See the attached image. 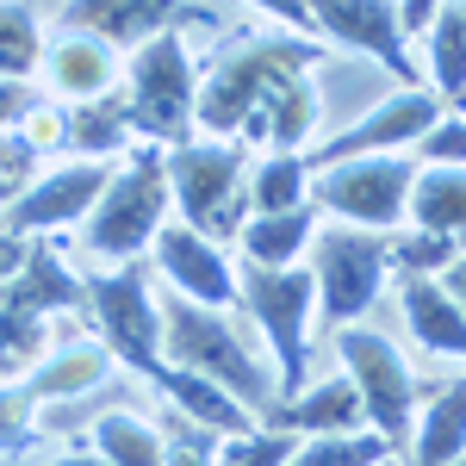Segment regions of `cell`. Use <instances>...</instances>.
<instances>
[{
  "mask_svg": "<svg viewBox=\"0 0 466 466\" xmlns=\"http://www.w3.org/2000/svg\"><path fill=\"white\" fill-rule=\"evenodd\" d=\"M323 50L311 37H237L199 87L193 125L230 144H268L274 156H299L318 131V81Z\"/></svg>",
  "mask_w": 466,
  "mask_h": 466,
  "instance_id": "obj_1",
  "label": "cell"
},
{
  "mask_svg": "<svg viewBox=\"0 0 466 466\" xmlns=\"http://www.w3.org/2000/svg\"><path fill=\"white\" fill-rule=\"evenodd\" d=\"M162 360L199 373V380H212V386H224V392L237 398L243 410H255V417H268V410L280 404V380L243 349L237 323L224 318V311H206V305L180 299V292L162 305Z\"/></svg>",
  "mask_w": 466,
  "mask_h": 466,
  "instance_id": "obj_2",
  "label": "cell"
},
{
  "mask_svg": "<svg viewBox=\"0 0 466 466\" xmlns=\"http://www.w3.org/2000/svg\"><path fill=\"white\" fill-rule=\"evenodd\" d=\"M187 19H193V13H187ZM125 100H131V131L149 137L156 149L193 144L199 75H193V56H187L180 25H162L149 44L131 50V63H125Z\"/></svg>",
  "mask_w": 466,
  "mask_h": 466,
  "instance_id": "obj_3",
  "label": "cell"
},
{
  "mask_svg": "<svg viewBox=\"0 0 466 466\" xmlns=\"http://www.w3.org/2000/svg\"><path fill=\"white\" fill-rule=\"evenodd\" d=\"M168 199L199 237H237L249 212V156L230 137H193L168 149Z\"/></svg>",
  "mask_w": 466,
  "mask_h": 466,
  "instance_id": "obj_4",
  "label": "cell"
},
{
  "mask_svg": "<svg viewBox=\"0 0 466 466\" xmlns=\"http://www.w3.org/2000/svg\"><path fill=\"white\" fill-rule=\"evenodd\" d=\"M237 305L261 323L268 349H274V380H280V404L299 398L305 373H311V311H318V280L311 268H243L237 274Z\"/></svg>",
  "mask_w": 466,
  "mask_h": 466,
  "instance_id": "obj_5",
  "label": "cell"
},
{
  "mask_svg": "<svg viewBox=\"0 0 466 466\" xmlns=\"http://www.w3.org/2000/svg\"><path fill=\"white\" fill-rule=\"evenodd\" d=\"M168 149H131V162L106 180V193L87 212V249L106 261H137L168 224Z\"/></svg>",
  "mask_w": 466,
  "mask_h": 466,
  "instance_id": "obj_6",
  "label": "cell"
},
{
  "mask_svg": "<svg viewBox=\"0 0 466 466\" xmlns=\"http://www.w3.org/2000/svg\"><path fill=\"white\" fill-rule=\"evenodd\" d=\"M81 311L100 329V349H106L118 367L131 373H156L162 367V305L149 299V268H118V274H100L81 292Z\"/></svg>",
  "mask_w": 466,
  "mask_h": 466,
  "instance_id": "obj_7",
  "label": "cell"
},
{
  "mask_svg": "<svg viewBox=\"0 0 466 466\" xmlns=\"http://www.w3.org/2000/svg\"><path fill=\"white\" fill-rule=\"evenodd\" d=\"M336 349H342V367H349V380L360 392L367 430L398 448L410 435V423H417V373H410V360L398 355L392 336H380L367 323H342Z\"/></svg>",
  "mask_w": 466,
  "mask_h": 466,
  "instance_id": "obj_8",
  "label": "cell"
},
{
  "mask_svg": "<svg viewBox=\"0 0 466 466\" xmlns=\"http://www.w3.org/2000/svg\"><path fill=\"white\" fill-rule=\"evenodd\" d=\"M392 255H386V230H355V224H336L311 237V280H318V318L329 329L355 323L386 280Z\"/></svg>",
  "mask_w": 466,
  "mask_h": 466,
  "instance_id": "obj_9",
  "label": "cell"
},
{
  "mask_svg": "<svg viewBox=\"0 0 466 466\" xmlns=\"http://www.w3.org/2000/svg\"><path fill=\"white\" fill-rule=\"evenodd\" d=\"M410 180H417V162L404 156H360V162H336L311 175V206L355 230H392L410 206Z\"/></svg>",
  "mask_w": 466,
  "mask_h": 466,
  "instance_id": "obj_10",
  "label": "cell"
},
{
  "mask_svg": "<svg viewBox=\"0 0 466 466\" xmlns=\"http://www.w3.org/2000/svg\"><path fill=\"white\" fill-rule=\"evenodd\" d=\"M435 118H441V100H435L430 87H404L392 100H380L367 118H355L342 137L318 144V156H305V162H311V175H318V168L360 162V156H404V149H417V137L430 131Z\"/></svg>",
  "mask_w": 466,
  "mask_h": 466,
  "instance_id": "obj_11",
  "label": "cell"
},
{
  "mask_svg": "<svg viewBox=\"0 0 466 466\" xmlns=\"http://www.w3.org/2000/svg\"><path fill=\"white\" fill-rule=\"evenodd\" d=\"M311 6V25H318L329 44H342V50H360V56H373V63H386V69L404 81V87H417V63H410V50H404V32H398V0H305Z\"/></svg>",
  "mask_w": 466,
  "mask_h": 466,
  "instance_id": "obj_12",
  "label": "cell"
},
{
  "mask_svg": "<svg viewBox=\"0 0 466 466\" xmlns=\"http://www.w3.org/2000/svg\"><path fill=\"white\" fill-rule=\"evenodd\" d=\"M112 168L106 162H69V168H44V175L6 206V230H19V237H44V230H63L75 218L94 212V199L106 193Z\"/></svg>",
  "mask_w": 466,
  "mask_h": 466,
  "instance_id": "obj_13",
  "label": "cell"
},
{
  "mask_svg": "<svg viewBox=\"0 0 466 466\" xmlns=\"http://www.w3.org/2000/svg\"><path fill=\"white\" fill-rule=\"evenodd\" d=\"M156 268L168 274V287L180 299H193V305H206V311H224V305H237V268L224 261L212 237H199L193 224H162L156 230Z\"/></svg>",
  "mask_w": 466,
  "mask_h": 466,
  "instance_id": "obj_14",
  "label": "cell"
},
{
  "mask_svg": "<svg viewBox=\"0 0 466 466\" xmlns=\"http://www.w3.org/2000/svg\"><path fill=\"white\" fill-rule=\"evenodd\" d=\"M180 19H187V6L168 19L156 0H63V13H56L63 32L100 37V44H112V50H137V44H149L162 25H180Z\"/></svg>",
  "mask_w": 466,
  "mask_h": 466,
  "instance_id": "obj_15",
  "label": "cell"
},
{
  "mask_svg": "<svg viewBox=\"0 0 466 466\" xmlns=\"http://www.w3.org/2000/svg\"><path fill=\"white\" fill-rule=\"evenodd\" d=\"M268 423L311 441V435H355V430H367V410H360L355 380H349V373H336V380H323V386H311V392L274 404V410H268Z\"/></svg>",
  "mask_w": 466,
  "mask_h": 466,
  "instance_id": "obj_16",
  "label": "cell"
},
{
  "mask_svg": "<svg viewBox=\"0 0 466 466\" xmlns=\"http://www.w3.org/2000/svg\"><path fill=\"white\" fill-rule=\"evenodd\" d=\"M398 311H404L410 336H417L430 355L466 360V311L448 299L441 280H430V274H404V280H398Z\"/></svg>",
  "mask_w": 466,
  "mask_h": 466,
  "instance_id": "obj_17",
  "label": "cell"
},
{
  "mask_svg": "<svg viewBox=\"0 0 466 466\" xmlns=\"http://www.w3.org/2000/svg\"><path fill=\"white\" fill-rule=\"evenodd\" d=\"M44 75H50V87H56L69 106H81V100H100V94L118 87V50L100 44V37L63 32L50 44V56H44Z\"/></svg>",
  "mask_w": 466,
  "mask_h": 466,
  "instance_id": "obj_18",
  "label": "cell"
},
{
  "mask_svg": "<svg viewBox=\"0 0 466 466\" xmlns=\"http://www.w3.org/2000/svg\"><path fill=\"white\" fill-rule=\"evenodd\" d=\"M149 386L168 398V410H180V417H193L199 430H212V435H249L255 430V417L237 404V398L224 392V386H212V380H199V373H187V367H156L149 373Z\"/></svg>",
  "mask_w": 466,
  "mask_h": 466,
  "instance_id": "obj_19",
  "label": "cell"
},
{
  "mask_svg": "<svg viewBox=\"0 0 466 466\" xmlns=\"http://www.w3.org/2000/svg\"><path fill=\"white\" fill-rule=\"evenodd\" d=\"M131 144V100L112 87L100 100L63 106V149H75V162H106Z\"/></svg>",
  "mask_w": 466,
  "mask_h": 466,
  "instance_id": "obj_20",
  "label": "cell"
},
{
  "mask_svg": "<svg viewBox=\"0 0 466 466\" xmlns=\"http://www.w3.org/2000/svg\"><path fill=\"white\" fill-rule=\"evenodd\" d=\"M466 454V373L435 386L430 410L410 423V466H454Z\"/></svg>",
  "mask_w": 466,
  "mask_h": 466,
  "instance_id": "obj_21",
  "label": "cell"
},
{
  "mask_svg": "<svg viewBox=\"0 0 466 466\" xmlns=\"http://www.w3.org/2000/svg\"><path fill=\"white\" fill-rule=\"evenodd\" d=\"M44 336H50V318L13 280H0V380L32 373L44 360Z\"/></svg>",
  "mask_w": 466,
  "mask_h": 466,
  "instance_id": "obj_22",
  "label": "cell"
},
{
  "mask_svg": "<svg viewBox=\"0 0 466 466\" xmlns=\"http://www.w3.org/2000/svg\"><path fill=\"white\" fill-rule=\"evenodd\" d=\"M404 218H410L417 230L466 237V168H417Z\"/></svg>",
  "mask_w": 466,
  "mask_h": 466,
  "instance_id": "obj_23",
  "label": "cell"
},
{
  "mask_svg": "<svg viewBox=\"0 0 466 466\" xmlns=\"http://www.w3.org/2000/svg\"><path fill=\"white\" fill-rule=\"evenodd\" d=\"M318 237V206H299V212H268V218H249L237 230V243L249 255L255 268H292L299 249Z\"/></svg>",
  "mask_w": 466,
  "mask_h": 466,
  "instance_id": "obj_24",
  "label": "cell"
},
{
  "mask_svg": "<svg viewBox=\"0 0 466 466\" xmlns=\"http://www.w3.org/2000/svg\"><path fill=\"white\" fill-rule=\"evenodd\" d=\"M106 367H118V360L106 355V349H63V355H50V360H37L32 373H25V392L37 398V404H63V398L75 392H94L100 380H106Z\"/></svg>",
  "mask_w": 466,
  "mask_h": 466,
  "instance_id": "obj_25",
  "label": "cell"
},
{
  "mask_svg": "<svg viewBox=\"0 0 466 466\" xmlns=\"http://www.w3.org/2000/svg\"><path fill=\"white\" fill-rule=\"evenodd\" d=\"M299 206H311V162L305 156H268L249 175V218L299 212Z\"/></svg>",
  "mask_w": 466,
  "mask_h": 466,
  "instance_id": "obj_26",
  "label": "cell"
},
{
  "mask_svg": "<svg viewBox=\"0 0 466 466\" xmlns=\"http://www.w3.org/2000/svg\"><path fill=\"white\" fill-rule=\"evenodd\" d=\"M430 69H435V100L466 106V13L461 6H441L430 32Z\"/></svg>",
  "mask_w": 466,
  "mask_h": 466,
  "instance_id": "obj_27",
  "label": "cell"
},
{
  "mask_svg": "<svg viewBox=\"0 0 466 466\" xmlns=\"http://www.w3.org/2000/svg\"><path fill=\"white\" fill-rule=\"evenodd\" d=\"M94 454L106 466H162V435L137 410H106L94 417Z\"/></svg>",
  "mask_w": 466,
  "mask_h": 466,
  "instance_id": "obj_28",
  "label": "cell"
},
{
  "mask_svg": "<svg viewBox=\"0 0 466 466\" xmlns=\"http://www.w3.org/2000/svg\"><path fill=\"white\" fill-rule=\"evenodd\" d=\"M37 63H44L37 13L25 0H0V75H6V81H32Z\"/></svg>",
  "mask_w": 466,
  "mask_h": 466,
  "instance_id": "obj_29",
  "label": "cell"
},
{
  "mask_svg": "<svg viewBox=\"0 0 466 466\" xmlns=\"http://www.w3.org/2000/svg\"><path fill=\"white\" fill-rule=\"evenodd\" d=\"M392 441H380L373 430H355V435H311L299 441V454L287 466H386Z\"/></svg>",
  "mask_w": 466,
  "mask_h": 466,
  "instance_id": "obj_30",
  "label": "cell"
},
{
  "mask_svg": "<svg viewBox=\"0 0 466 466\" xmlns=\"http://www.w3.org/2000/svg\"><path fill=\"white\" fill-rule=\"evenodd\" d=\"M386 255H392L398 274H448L454 261H461V237H441V230H398V237H386Z\"/></svg>",
  "mask_w": 466,
  "mask_h": 466,
  "instance_id": "obj_31",
  "label": "cell"
},
{
  "mask_svg": "<svg viewBox=\"0 0 466 466\" xmlns=\"http://www.w3.org/2000/svg\"><path fill=\"white\" fill-rule=\"evenodd\" d=\"M292 454H299V435L268 423V430H249V435H224L212 466H287Z\"/></svg>",
  "mask_w": 466,
  "mask_h": 466,
  "instance_id": "obj_32",
  "label": "cell"
},
{
  "mask_svg": "<svg viewBox=\"0 0 466 466\" xmlns=\"http://www.w3.org/2000/svg\"><path fill=\"white\" fill-rule=\"evenodd\" d=\"M212 461H218L212 430H199L180 410H162V466H212Z\"/></svg>",
  "mask_w": 466,
  "mask_h": 466,
  "instance_id": "obj_33",
  "label": "cell"
},
{
  "mask_svg": "<svg viewBox=\"0 0 466 466\" xmlns=\"http://www.w3.org/2000/svg\"><path fill=\"white\" fill-rule=\"evenodd\" d=\"M32 404L37 398L25 392V380L19 386H0V454H25L32 448V435H37Z\"/></svg>",
  "mask_w": 466,
  "mask_h": 466,
  "instance_id": "obj_34",
  "label": "cell"
},
{
  "mask_svg": "<svg viewBox=\"0 0 466 466\" xmlns=\"http://www.w3.org/2000/svg\"><path fill=\"white\" fill-rule=\"evenodd\" d=\"M37 162H44V156L25 144V131H0V193H6V206H13V199L44 175Z\"/></svg>",
  "mask_w": 466,
  "mask_h": 466,
  "instance_id": "obj_35",
  "label": "cell"
},
{
  "mask_svg": "<svg viewBox=\"0 0 466 466\" xmlns=\"http://www.w3.org/2000/svg\"><path fill=\"white\" fill-rule=\"evenodd\" d=\"M417 156L430 168H466V118H435L417 137Z\"/></svg>",
  "mask_w": 466,
  "mask_h": 466,
  "instance_id": "obj_36",
  "label": "cell"
},
{
  "mask_svg": "<svg viewBox=\"0 0 466 466\" xmlns=\"http://www.w3.org/2000/svg\"><path fill=\"white\" fill-rule=\"evenodd\" d=\"M37 106H44V94H37L32 81H6L0 75V131H19Z\"/></svg>",
  "mask_w": 466,
  "mask_h": 466,
  "instance_id": "obj_37",
  "label": "cell"
},
{
  "mask_svg": "<svg viewBox=\"0 0 466 466\" xmlns=\"http://www.w3.org/2000/svg\"><path fill=\"white\" fill-rule=\"evenodd\" d=\"M243 6H261V13H274V19H280V25H287V32H318V25H311V6H305V0H243Z\"/></svg>",
  "mask_w": 466,
  "mask_h": 466,
  "instance_id": "obj_38",
  "label": "cell"
},
{
  "mask_svg": "<svg viewBox=\"0 0 466 466\" xmlns=\"http://www.w3.org/2000/svg\"><path fill=\"white\" fill-rule=\"evenodd\" d=\"M435 13H441V0H398V32H430Z\"/></svg>",
  "mask_w": 466,
  "mask_h": 466,
  "instance_id": "obj_39",
  "label": "cell"
},
{
  "mask_svg": "<svg viewBox=\"0 0 466 466\" xmlns=\"http://www.w3.org/2000/svg\"><path fill=\"white\" fill-rule=\"evenodd\" d=\"M441 287H448V299H454V305L466 311V249H461V261H454V268L441 274Z\"/></svg>",
  "mask_w": 466,
  "mask_h": 466,
  "instance_id": "obj_40",
  "label": "cell"
},
{
  "mask_svg": "<svg viewBox=\"0 0 466 466\" xmlns=\"http://www.w3.org/2000/svg\"><path fill=\"white\" fill-rule=\"evenodd\" d=\"M50 466H106L100 454H63V461H50Z\"/></svg>",
  "mask_w": 466,
  "mask_h": 466,
  "instance_id": "obj_41",
  "label": "cell"
},
{
  "mask_svg": "<svg viewBox=\"0 0 466 466\" xmlns=\"http://www.w3.org/2000/svg\"><path fill=\"white\" fill-rule=\"evenodd\" d=\"M156 6H162V13H168V19H175V13H180V0H156Z\"/></svg>",
  "mask_w": 466,
  "mask_h": 466,
  "instance_id": "obj_42",
  "label": "cell"
},
{
  "mask_svg": "<svg viewBox=\"0 0 466 466\" xmlns=\"http://www.w3.org/2000/svg\"><path fill=\"white\" fill-rule=\"evenodd\" d=\"M454 6H461V13H466V0H454Z\"/></svg>",
  "mask_w": 466,
  "mask_h": 466,
  "instance_id": "obj_43",
  "label": "cell"
},
{
  "mask_svg": "<svg viewBox=\"0 0 466 466\" xmlns=\"http://www.w3.org/2000/svg\"><path fill=\"white\" fill-rule=\"evenodd\" d=\"M454 466H466V454H461V461H454Z\"/></svg>",
  "mask_w": 466,
  "mask_h": 466,
  "instance_id": "obj_44",
  "label": "cell"
},
{
  "mask_svg": "<svg viewBox=\"0 0 466 466\" xmlns=\"http://www.w3.org/2000/svg\"><path fill=\"white\" fill-rule=\"evenodd\" d=\"M0 206H6V193H0Z\"/></svg>",
  "mask_w": 466,
  "mask_h": 466,
  "instance_id": "obj_45",
  "label": "cell"
}]
</instances>
